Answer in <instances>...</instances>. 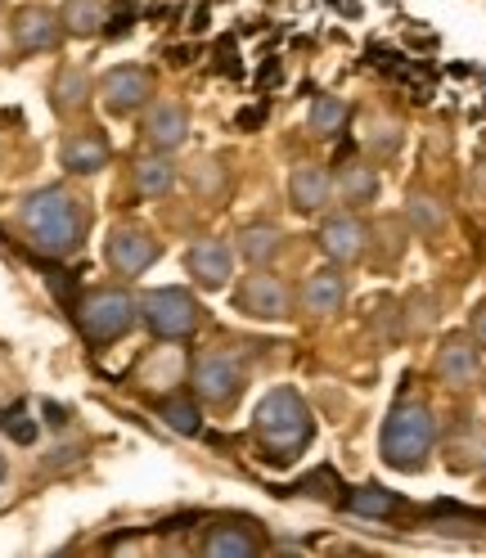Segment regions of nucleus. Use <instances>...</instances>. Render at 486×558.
Instances as JSON below:
<instances>
[{"mask_svg":"<svg viewBox=\"0 0 486 558\" xmlns=\"http://www.w3.org/2000/svg\"><path fill=\"white\" fill-rule=\"evenodd\" d=\"M19 226H23L27 243L41 257H68V253L82 248L86 213H82V203L68 194L63 185H46V190H37L32 198H23Z\"/></svg>","mask_w":486,"mask_h":558,"instance_id":"nucleus-1","label":"nucleus"},{"mask_svg":"<svg viewBox=\"0 0 486 558\" xmlns=\"http://www.w3.org/2000/svg\"><path fill=\"white\" fill-rule=\"evenodd\" d=\"M257 437L266 446V460L275 464H293L302 450L316 437V424H311V410L293 388H275L262 405H257Z\"/></svg>","mask_w":486,"mask_h":558,"instance_id":"nucleus-2","label":"nucleus"},{"mask_svg":"<svg viewBox=\"0 0 486 558\" xmlns=\"http://www.w3.org/2000/svg\"><path fill=\"white\" fill-rule=\"evenodd\" d=\"M433 441H437L433 410L420 401H401L384 424V460L401 473H414V469H424Z\"/></svg>","mask_w":486,"mask_h":558,"instance_id":"nucleus-3","label":"nucleus"},{"mask_svg":"<svg viewBox=\"0 0 486 558\" xmlns=\"http://www.w3.org/2000/svg\"><path fill=\"white\" fill-rule=\"evenodd\" d=\"M73 311H77V325H82V333L90 342H113V338H122L135 325V316H141V302H135L131 293H122V289H95Z\"/></svg>","mask_w":486,"mask_h":558,"instance_id":"nucleus-4","label":"nucleus"},{"mask_svg":"<svg viewBox=\"0 0 486 558\" xmlns=\"http://www.w3.org/2000/svg\"><path fill=\"white\" fill-rule=\"evenodd\" d=\"M141 316L158 338L181 342L198 329V302L185 289H154L141 298Z\"/></svg>","mask_w":486,"mask_h":558,"instance_id":"nucleus-5","label":"nucleus"},{"mask_svg":"<svg viewBox=\"0 0 486 558\" xmlns=\"http://www.w3.org/2000/svg\"><path fill=\"white\" fill-rule=\"evenodd\" d=\"M99 95H104V109L113 118H131L135 109H145L149 95H154V73L141 63H122L113 68L109 77L99 82Z\"/></svg>","mask_w":486,"mask_h":558,"instance_id":"nucleus-6","label":"nucleus"},{"mask_svg":"<svg viewBox=\"0 0 486 558\" xmlns=\"http://www.w3.org/2000/svg\"><path fill=\"white\" fill-rule=\"evenodd\" d=\"M239 388H243L239 361H230L226 352H203V356H194V392H198L207 405H230Z\"/></svg>","mask_w":486,"mask_h":558,"instance_id":"nucleus-7","label":"nucleus"},{"mask_svg":"<svg viewBox=\"0 0 486 558\" xmlns=\"http://www.w3.org/2000/svg\"><path fill=\"white\" fill-rule=\"evenodd\" d=\"M234 306L243 311V316H253V320H284L289 316V289H284L280 275L257 270V275H248L239 284Z\"/></svg>","mask_w":486,"mask_h":558,"instance_id":"nucleus-8","label":"nucleus"},{"mask_svg":"<svg viewBox=\"0 0 486 558\" xmlns=\"http://www.w3.org/2000/svg\"><path fill=\"white\" fill-rule=\"evenodd\" d=\"M158 262V239L141 226H118L109 234V266L118 275H145Z\"/></svg>","mask_w":486,"mask_h":558,"instance_id":"nucleus-9","label":"nucleus"},{"mask_svg":"<svg viewBox=\"0 0 486 558\" xmlns=\"http://www.w3.org/2000/svg\"><path fill=\"white\" fill-rule=\"evenodd\" d=\"M10 32H14V46H19L23 54L54 50V46H59V37H63L59 14H54V10H46V5H23V10L14 14Z\"/></svg>","mask_w":486,"mask_h":558,"instance_id":"nucleus-10","label":"nucleus"},{"mask_svg":"<svg viewBox=\"0 0 486 558\" xmlns=\"http://www.w3.org/2000/svg\"><path fill=\"white\" fill-rule=\"evenodd\" d=\"M437 378L446 383V388H469V383H477V342L469 333H450L441 342V352H437Z\"/></svg>","mask_w":486,"mask_h":558,"instance_id":"nucleus-11","label":"nucleus"},{"mask_svg":"<svg viewBox=\"0 0 486 558\" xmlns=\"http://www.w3.org/2000/svg\"><path fill=\"white\" fill-rule=\"evenodd\" d=\"M109 140H104L99 131H77V135H68L63 140V149H59V158H63V167L73 171V177H95V171H104L109 167Z\"/></svg>","mask_w":486,"mask_h":558,"instance_id":"nucleus-12","label":"nucleus"},{"mask_svg":"<svg viewBox=\"0 0 486 558\" xmlns=\"http://www.w3.org/2000/svg\"><path fill=\"white\" fill-rule=\"evenodd\" d=\"M203 554L253 558V554H262V532L253 527V522H217V527L203 536Z\"/></svg>","mask_w":486,"mask_h":558,"instance_id":"nucleus-13","label":"nucleus"},{"mask_svg":"<svg viewBox=\"0 0 486 558\" xmlns=\"http://www.w3.org/2000/svg\"><path fill=\"white\" fill-rule=\"evenodd\" d=\"M365 239H369V230L356 217H329L320 226V248L333 262H361L365 257Z\"/></svg>","mask_w":486,"mask_h":558,"instance_id":"nucleus-14","label":"nucleus"},{"mask_svg":"<svg viewBox=\"0 0 486 558\" xmlns=\"http://www.w3.org/2000/svg\"><path fill=\"white\" fill-rule=\"evenodd\" d=\"M145 135H149V145L162 149V154L181 149L185 135H190V113L181 109V104H154V113L145 122Z\"/></svg>","mask_w":486,"mask_h":558,"instance_id":"nucleus-15","label":"nucleus"},{"mask_svg":"<svg viewBox=\"0 0 486 558\" xmlns=\"http://www.w3.org/2000/svg\"><path fill=\"white\" fill-rule=\"evenodd\" d=\"M329 194H333V181L325 167H293V181H289V198L297 213H325L329 207Z\"/></svg>","mask_w":486,"mask_h":558,"instance_id":"nucleus-16","label":"nucleus"},{"mask_svg":"<svg viewBox=\"0 0 486 558\" xmlns=\"http://www.w3.org/2000/svg\"><path fill=\"white\" fill-rule=\"evenodd\" d=\"M342 298H347V284H342V275L333 266L306 275V284H302V311H311V316H333V311L342 306Z\"/></svg>","mask_w":486,"mask_h":558,"instance_id":"nucleus-17","label":"nucleus"},{"mask_svg":"<svg viewBox=\"0 0 486 558\" xmlns=\"http://www.w3.org/2000/svg\"><path fill=\"white\" fill-rule=\"evenodd\" d=\"M190 275L198 279L203 289H226V279H230V248L217 239H203L190 248Z\"/></svg>","mask_w":486,"mask_h":558,"instance_id":"nucleus-18","label":"nucleus"},{"mask_svg":"<svg viewBox=\"0 0 486 558\" xmlns=\"http://www.w3.org/2000/svg\"><path fill=\"white\" fill-rule=\"evenodd\" d=\"M338 194H342V203H352V207L374 203V198H378V171H374L369 162H361V158L342 162V171H338Z\"/></svg>","mask_w":486,"mask_h":558,"instance_id":"nucleus-19","label":"nucleus"},{"mask_svg":"<svg viewBox=\"0 0 486 558\" xmlns=\"http://www.w3.org/2000/svg\"><path fill=\"white\" fill-rule=\"evenodd\" d=\"M171 185H177V162H171L167 154L135 162V190H141L145 198H162V194H171Z\"/></svg>","mask_w":486,"mask_h":558,"instance_id":"nucleus-20","label":"nucleus"},{"mask_svg":"<svg viewBox=\"0 0 486 558\" xmlns=\"http://www.w3.org/2000/svg\"><path fill=\"white\" fill-rule=\"evenodd\" d=\"M342 505L361 513V518H392L401 509V496L397 492H384V486H356V492H347Z\"/></svg>","mask_w":486,"mask_h":558,"instance_id":"nucleus-21","label":"nucleus"},{"mask_svg":"<svg viewBox=\"0 0 486 558\" xmlns=\"http://www.w3.org/2000/svg\"><path fill=\"white\" fill-rule=\"evenodd\" d=\"M59 23H63V32H73V37H95V32L109 23V14H104V0H68Z\"/></svg>","mask_w":486,"mask_h":558,"instance_id":"nucleus-22","label":"nucleus"},{"mask_svg":"<svg viewBox=\"0 0 486 558\" xmlns=\"http://www.w3.org/2000/svg\"><path fill=\"white\" fill-rule=\"evenodd\" d=\"M86 95H90V77L82 73V68H63V73L54 77V109L59 113L86 109Z\"/></svg>","mask_w":486,"mask_h":558,"instance_id":"nucleus-23","label":"nucleus"},{"mask_svg":"<svg viewBox=\"0 0 486 558\" xmlns=\"http://www.w3.org/2000/svg\"><path fill=\"white\" fill-rule=\"evenodd\" d=\"M239 253L253 266H266L275 253H280V230L275 226H243L239 230Z\"/></svg>","mask_w":486,"mask_h":558,"instance_id":"nucleus-24","label":"nucleus"},{"mask_svg":"<svg viewBox=\"0 0 486 558\" xmlns=\"http://www.w3.org/2000/svg\"><path fill=\"white\" fill-rule=\"evenodd\" d=\"M342 126H347V104H342V99H333V95H320L316 104H311V131H316L320 140L338 135Z\"/></svg>","mask_w":486,"mask_h":558,"instance_id":"nucleus-25","label":"nucleus"},{"mask_svg":"<svg viewBox=\"0 0 486 558\" xmlns=\"http://www.w3.org/2000/svg\"><path fill=\"white\" fill-rule=\"evenodd\" d=\"M162 418H167V428L181 433V437H198L203 433V418H198L194 401H185V397H167L162 401Z\"/></svg>","mask_w":486,"mask_h":558,"instance_id":"nucleus-26","label":"nucleus"},{"mask_svg":"<svg viewBox=\"0 0 486 558\" xmlns=\"http://www.w3.org/2000/svg\"><path fill=\"white\" fill-rule=\"evenodd\" d=\"M333 492H342V486H338V477H333L329 469H316L311 477H302V482L284 486V496H316V500H329V505H338V496H333Z\"/></svg>","mask_w":486,"mask_h":558,"instance_id":"nucleus-27","label":"nucleus"},{"mask_svg":"<svg viewBox=\"0 0 486 558\" xmlns=\"http://www.w3.org/2000/svg\"><path fill=\"white\" fill-rule=\"evenodd\" d=\"M0 428H5L19 446H32L37 441V418L27 414V405H14V410H0Z\"/></svg>","mask_w":486,"mask_h":558,"instance_id":"nucleus-28","label":"nucleus"},{"mask_svg":"<svg viewBox=\"0 0 486 558\" xmlns=\"http://www.w3.org/2000/svg\"><path fill=\"white\" fill-rule=\"evenodd\" d=\"M410 221L420 226V230H441V221H446V213H441V203L437 198H428V194H410Z\"/></svg>","mask_w":486,"mask_h":558,"instance_id":"nucleus-29","label":"nucleus"},{"mask_svg":"<svg viewBox=\"0 0 486 558\" xmlns=\"http://www.w3.org/2000/svg\"><path fill=\"white\" fill-rule=\"evenodd\" d=\"M194 185H198V190H207V194H217V190L226 185V171H221L212 158H207V162H198V167H194Z\"/></svg>","mask_w":486,"mask_h":558,"instance_id":"nucleus-30","label":"nucleus"},{"mask_svg":"<svg viewBox=\"0 0 486 558\" xmlns=\"http://www.w3.org/2000/svg\"><path fill=\"white\" fill-rule=\"evenodd\" d=\"M131 23H135V0H122V5H118V14L109 19V27H104V32H109V37H126V32H131Z\"/></svg>","mask_w":486,"mask_h":558,"instance_id":"nucleus-31","label":"nucleus"},{"mask_svg":"<svg viewBox=\"0 0 486 558\" xmlns=\"http://www.w3.org/2000/svg\"><path fill=\"white\" fill-rule=\"evenodd\" d=\"M473 342H477L482 352H486V302L473 311Z\"/></svg>","mask_w":486,"mask_h":558,"instance_id":"nucleus-32","label":"nucleus"},{"mask_svg":"<svg viewBox=\"0 0 486 558\" xmlns=\"http://www.w3.org/2000/svg\"><path fill=\"white\" fill-rule=\"evenodd\" d=\"M239 126H243V131L262 126V109H243V113H239Z\"/></svg>","mask_w":486,"mask_h":558,"instance_id":"nucleus-33","label":"nucleus"},{"mask_svg":"<svg viewBox=\"0 0 486 558\" xmlns=\"http://www.w3.org/2000/svg\"><path fill=\"white\" fill-rule=\"evenodd\" d=\"M46 418H50V424H54V428H63V424H68V410L50 401V405H46Z\"/></svg>","mask_w":486,"mask_h":558,"instance_id":"nucleus-34","label":"nucleus"},{"mask_svg":"<svg viewBox=\"0 0 486 558\" xmlns=\"http://www.w3.org/2000/svg\"><path fill=\"white\" fill-rule=\"evenodd\" d=\"M5 477H10V460H5V456H0V482H5Z\"/></svg>","mask_w":486,"mask_h":558,"instance_id":"nucleus-35","label":"nucleus"}]
</instances>
